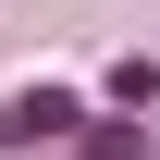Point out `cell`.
Returning a JSON list of instances; mask_svg holds the SVG:
<instances>
[{
    "label": "cell",
    "instance_id": "1",
    "mask_svg": "<svg viewBox=\"0 0 160 160\" xmlns=\"http://www.w3.org/2000/svg\"><path fill=\"white\" fill-rule=\"evenodd\" d=\"M74 99H62V86H25V99H0V148H49V136H74Z\"/></svg>",
    "mask_w": 160,
    "mask_h": 160
}]
</instances>
